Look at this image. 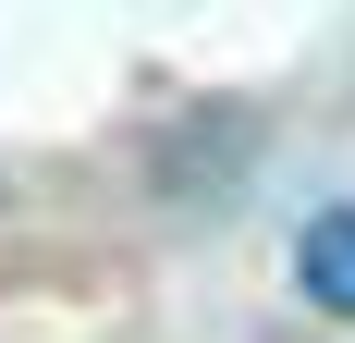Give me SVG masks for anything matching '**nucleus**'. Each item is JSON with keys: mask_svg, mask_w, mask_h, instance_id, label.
I'll list each match as a JSON object with an SVG mask.
<instances>
[{"mask_svg": "<svg viewBox=\"0 0 355 343\" xmlns=\"http://www.w3.org/2000/svg\"><path fill=\"white\" fill-rule=\"evenodd\" d=\"M294 282H306L331 319H355V208H319V221L294 233Z\"/></svg>", "mask_w": 355, "mask_h": 343, "instance_id": "nucleus-1", "label": "nucleus"}]
</instances>
